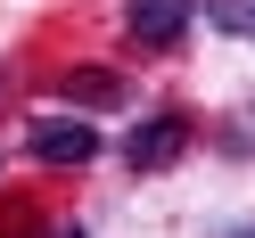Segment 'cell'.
Masks as SVG:
<instances>
[{
    "instance_id": "cell-1",
    "label": "cell",
    "mask_w": 255,
    "mask_h": 238,
    "mask_svg": "<svg viewBox=\"0 0 255 238\" xmlns=\"http://www.w3.org/2000/svg\"><path fill=\"white\" fill-rule=\"evenodd\" d=\"M25 156L33 164H91L99 156V132L83 115H41V123H25Z\"/></svg>"
},
{
    "instance_id": "cell-2",
    "label": "cell",
    "mask_w": 255,
    "mask_h": 238,
    "mask_svg": "<svg viewBox=\"0 0 255 238\" xmlns=\"http://www.w3.org/2000/svg\"><path fill=\"white\" fill-rule=\"evenodd\" d=\"M181 148H189V115H181V107H156V115L124 140V164H132V172H165Z\"/></svg>"
},
{
    "instance_id": "cell-3",
    "label": "cell",
    "mask_w": 255,
    "mask_h": 238,
    "mask_svg": "<svg viewBox=\"0 0 255 238\" xmlns=\"http://www.w3.org/2000/svg\"><path fill=\"white\" fill-rule=\"evenodd\" d=\"M189 17H198V0H124V33L148 50H173L189 33Z\"/></svg>"
},
{
    "instance_id": "cell-4",
    "label": "cell",
    "mask_w": 255,
    "mask_h": 238,
    "mask_svg": "<svg viewBox=\"0 0 255 238\" xmlns=\"http://www.w3.org/2000/svg\"><path fill=\"white\" fill-rule=\"evenodd\" d=\"M58 90H66V107H124V74H107V66H74Z\"/></svg>"
},
{
    "instance_id": "cell-5",
    "label": "cell",
    "mask_w": 255,
    "mask_h": 238,
    "mask_svg": "<svg viewBox=\"0 0 255 238\" xmlns=\"http://www.w3.org/2000/svg\"><path fill=\"white\" fill-rule=\"evenodd\" d=\"M33 230H41V222H33V205H25V197L0 205V238H33Z\"/></svg>"
},
{
    "instance_id": "cell-6",
    "label": "cell",
    "mask_w": 255,
    "mask_h": 238,
    "mask_svg": "<svg viewBox=\"0 0 255 238\" xmlns=\"http://www.w3.org/2000/svg\"><path fill=\"white\" fill-rule=\"evenodd\" d=\"M222 238H255V222H247V230H222Z\"/></svg>"
},
{
    "instance_id": "cell-7",
    "label": "cell",
    "mask_w": 255,
    "mask_h": 238,
    "mask_svg": "<svg viewBox=\"0 0 255 238\" xmlns=\"http://www.w3.org/2000/svg\"><path fill=\"white\" fill-rule=\"evenodd\" d=\"M58 238H91V230H58Z\"/></svg>"
}]
</instances>
